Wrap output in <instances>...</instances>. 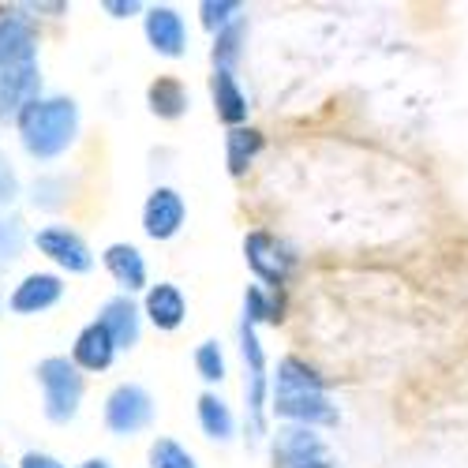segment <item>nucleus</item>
Instances as JSON below:
<instances>
[{"mask_svg": "<svg viewBox=\"0 0 468 468\" xmlns=\"http://www.w3.org/2000/svg\"><path fill=\"white\" fill-rule=\"evenodd\" d=\"M195 416H199V427H203V435L210 442H232L237 439V412H232V405L221 394H214V389L199 394V401H195Z\"/></svg>", "mask_w": 468, "mask_h": 468, "instance_id": "obj_19", "label": "nucleus"}, {"mask_svg": "<svg viewBox=\"0 0 468 468\" xmlns=\"http://www.w3.org/2000/svg\"><path fill=\"white\" fill-rule=\"evenodd\" d=\"M37 64V27L23 8H0V68Z\"/></svg>", "mask_w": 468, "mask_h": 468, "instance_id": "obj_11", "label": "nucleus"}, {"mask_svg": "<svg viewBox=\"0 0 468 468\" xmlns=\"http://www.w3.org/2000/svg\"><path fill=\"white\" fill-rule=\"evenodd\" d=\"M150 468H199V461H195V453L187 446H180L176 439H154L150 442Z\"/></svg>", "mask_w": 468, "mask_h": 468, "instance_id": "obj_25", "label": "nucleus"}, {"mask_svg": "<svg viewBox=\"0 0 468 468\" xmlns=\"http://www.w3.org/2000/svg\"><path fill=\"white\" fill-rule=\"evenodd\" d=\"M244 262H248V270L255 274L259 285L282 289L289 282V274H292V266H296V255L270 229H251L244 237Z\"/></svg>", "mask_w": 468, "mask_h": 468, "instance_id": "obj_6", "label": "nucleus"}, {"mask_svg": "<svg viewBox=\"0 0 468 468\" xmlns=\"http://www.w3.org/2000/svg\"><path fill=\"white\" fill-rule=\"evenodd\" d=\"M34 378L42 386V412L49 423L64 427L80 416L83 394H87V375L71 364V356H46L37 360Z\"/></svg>", "mask_w": 468, "mask_h": 468, "instance_id": "obj_3", "label": "nucleus"}, {"mask_svg": "<svg viewBox=\"0 0 468 468\" xmlns=\"http://www.w3.org/2000/svg\"><path fill=\"white\" fill-rule=\"evenodd\" d=\"M270 457H274V468H300V464H307V461L330 457V450H326V442H323L319 431L285 423L282 431L270 439Z\"/></svg>", "mask_w": 468, "mask_h": 468, "instance_id": "obj_13", "label": "nucleus"}, {"mask_svg": "<svg viewBox=\"0 0 468 468\" xmlns=\"http://www.w3.org/2000/svg\"><path fill=\"white\" fill-rule=\"evenodd\" d=\"M244 323H251L255 330L262 323H282V303H278V289H266V285H248L244 292Z\"/></svg>", "mask_w": 468, "mask_h": 468, "instance_id": "obj_23", "label": "nucleus"}, {"mask_svg": "<svg viewBox=\"0 0 468 468\" xmlns=\"http://www.w3.org/2000/svg\"><path fill=\"white\" fill-rule=\"evenodd\" d=\"M244 37H248V19H237L221 34H214V49H210L214 71H237L240 57H244Z\"/></svg>", "mask_w": 468, "mask_h": 468, "instance_id": "obj_22", "label": "nucleus"}, {"mask_svg": "<svg viewBox=\"0 0 468 468\" xmlns=\"http://www.w3.org/2000/svg\"><path fill=\"white\" fill-rule=\"evenodd\" d=\"M68 285L60 274H53V270H34V274H27L12 292H8V311L19 319H34V315H46V311H53L60 300H64Z\"/></svg>", "mask_w": 468, "mask_h": 468, "instance_id": "obj_8", "label": "nucleus"}, {"mask_svg": "<svg viewBox=\"0 0 468 468\" xmlns=\"http://www.w3.org/2000/svg\"><path fill=\"white\" fill-rule=\"evenodd\" d=\"M266 150V135L259 128H232L225 135V165H229V176H244L255 162L259 154Z\"/></svg>", "mask_w": 468, "mask_h": 468, "instance_id": "obj_21", "label": "nucleus"}, {"mask_svg": "<svg viewBox=\"0 0 468 468\" xmlns=\"http://www.w3.org/2000/svg\"><path fill=\"white\" fill-rule=\"evenodd\" d=\"M101 266L109 270V278L121 285L124 296H135V292H146L150 289V270H146V259L135 244L128 240H116L101 251Z\"/></svg>", "mask_w": 468, "mask_h": 468, "instance_id": "obj_15", "label": "nucleus"}, {"mask_svg": "<svg viewBox=\"0 0 468 468\" xmlns=\"http://www.w3.org/2000/svg\"><path fill=\"white\" fill-rule=\"evenodd\" d=\"M112 19H132V16H139V12H146L143 5H139V0H105V5H101Z\"/></svg>", "mask_w": 468, "mask_h": 468, "instance_id": "obj_30", "label": "nucleus"}, {"mask_svg": "<svg viewBox=\"0 0 468 468\" xmlns=\"http://www.w3.org/2000/svg\"><path fill=\"white\" fill-rule=\"evenodd\" d=\"M195 371H199V378H203L207 386H221V382H225V375H229V360H225L221 341L207 337L199 348H195Z\"/></svg>", "mask_w": 468, "mask_h": 468, "instance_id": "obj_24", "label": "nucleus"}, {"mask_svg": "<svg viewBox=\"0 0 468 468\" xmlns=\"http://www.w3.org/2000/svg\"><path fill=\"white\" fill-rule=\"evenodd\" d=\"M143 303H135V296H109L98 307V323L109 330V337L116 341V348H135L143 337Z\"/></svg>", "mask_w": 468, "mask_h": 468, "instance_id": "obj_16", "label": "nucleus"}, {"mask_svg": "<svg viewBox=\"0 0 468 468\" xmlns=\"http://www.w3.org/2000/svg\"><path fill=\"white\" fill-rule=\"evenodd\" d=\"M154 412H158V405H154V394L146 386H139V382H116L109 389V398H105L101 420L109 427V435L132 439V435L146 431V427L154 423Z\"/></svg>", "mask_w": 468, "mask_h": 468, "instance_id": "obj_5", "label": "nucleus"}, {"mask_svg": "<svg viewBox=\"0 0 468 468\" xmlns=\"http://www.w3.org/2000/svg\"><path fill=\"white\" fill-rule=\"evenodd\" d=\"M270 416L292 427H337L341 412L330 401V386L319 367L300 356H282L270 375Z\"/></svg>", "mask_w": 468, "mask_h": 468, "instance_id": "obj_1", "label": "nucleus"}, {"mask_svg": "<svg viewBox=\"0 0 468 468\" xmlns=\"http://www.w3.org/2000/svg\"><path fill=\"white\" fill-rule=\"evenodd\" d=\"M27 248V229H23V218L0 210V266H8L23 255Z\"/></svg>", "mask_w": 468, "mask_h": 468, "instance_id": "obj_26", "label": "nucleus"}, {"mask_svg": "<svg viewBox=\"0 0 468 468\" xmlns=\"http://www.w3.org/2000/svg\"><path fill=\"white\" fill-rule=\"evenodd\" d=\"M210 101L218 121L232 132V128H248V116H251V101L237 80V71H214L210 75Z\"/></svg>", "mask_w": 468, "mask_h": 468, "instance_id": "obj_18", "label": "nucleus"}, {"mask_svg": "<svg viewBox=\"0 0 468 468\" xmlns=\"http://www.w3.org/2000/svg\"><path fill=\"white\" fill-rule=\"evenodd\" d=\"M143 34H146L150 49L165 60H180L187 53V42H191L187 19L173 5H150L143 12Z\"/></svg>", "mask_w": 468, "mask_h": 468, "instance_id": "obj_10", "label": "nucleus"}, {"mask_svg": "<svg viewBox=\"0 0 468 468\" xmlns=\"http://www.w3.org/2000/svg\"><path fill=\"white\" fill-rule=\"evenodd\" d=\"M42 98V68L37 64H16V68H0V121L16 116Z\"/></svg>", "mask_w": 468, "mask_h": 468, "instance_id": "obj_12", "label": "nucleus"}, {"mask_svg": "<svg viewBox=\"0 0 468 468\" xmlns=\"http://www.w3.org/2000/svg\"><path fill=\"white\" fill-rule=\"evenodd\" d=\"M19 199V173L12 169V162L0 154V210H8Z\"/></svg>", "mask_w": 468, "mask_h": 468, "instance_id": "obj_28", "label": "nucleus"}, {"mask_svg": "<svg viewBox=\"0 0 468 468\" xmlns=\"http://www.w3.org/2000/svg\"><path fill=\"white\" fill-rule=\"evenodd\" d=\"M199 19H203V27L210 34H221L225 27L244 19V5H240V0H203V5H199Z\"/></svg>", "mask_w": 468, "mask_h": 468, "instance_id": "obj_27", "label": "nucleus"}, {"mask_svg": "<svg viewBox=\"0 0 468 468\" xmlns=\"http://www.w3.org/2000/svg\"><path fill=\"white\" fill-rule=\"evenodd\" d=\"M143 315L154 330L162 334H176L187 323V296L180 285L173 282H158L143 292Z\"/></svg>", "mask_w": 468, "mask_h": 468, "instance_id": "obj_14", "label": "nucleus"}, {"mask_svg": "<svg viewBox=\"0 0 468 468\" xmlns=\"http://www.w3.org/2000/svg\"><path fill=\"white\" fill-rule=\"evenodd\" d=\"M187 221V203H184V195L169 184H158L150 195H146V203H143V232L150 240H173L180 237V229Z\"/></svg>", "mask_w": 468, "mask_h": 468, "instance_id": "obj_9", "label": "nucleus"}, {"mask_svg": "<svg viewBox=\"0 0 468 468\" xmlns=\"http://www.w3.org/2000/svg\"><path fill=\"white\" fill-rule=\"evenodd\" d=\"M34 248L42 251L60 274H90L94 270V251L83 240V232H75L71 225H46L34 232Z\"/></svg>", "mask_w": 468, "mask_h": 468, "instance_id": "obj_7", "label": "nucleus"}, {"mask_svg": "<svg viewBox=\"0 0 468 468\" xmlns=\"http://www.w3.org/2000/svg\"><path fill=\"white\" fill-rule=\"evenodd\" d=\"M146 105L158 121H180V116L187 112V105H191V94L176 75H158V80L146 87Z\"/></svg>", "mask_w": 468, "mask_h": 468, "instance_id": "obj_20", "label": "nucleus"}, {"mask_svg": "<svg viewBox=\"0 0 468 468\" xmlns=\"http://www.w3.org/2000/svg\"><path fill=\"white\" fill-rule=\"evenodd\" d=\"M19 468H68L60 457H53V453H46V450H27L23 457H19Z\"/></svg>", "mask_w": 468, "mask_h": 468, "instance_id": "obj_29", "label": "nucleus"}, {"mask_svg": "<svg viewBox=\"0 0 468 468\" xmlns=\"http://www.w3.org/2000/svg\"><path fill=\"white\" fill-rule=\"evenodd\" d=\"M75 468H112V464H109V457H87L83 464H75Z\"/></svg>", "mask_w": 468, "mask_h": 468, "instance_id": "obj_31", "label": "nucleus"}, {"mask_svg": "<svg viewBox=\"0 0 468 468\" xmlns=\"http://www.w3.org/2000/svg\"><path fill=\"white\" fill-rule=\"evenodd\" d=\"M240 356H244V409H248V439L262 442L270 423V364L259 330L240 319Z\"/></svg>", "mask_w": 468, "mask_h": 468, "instance_id": "obj_4", "label": "nucleus"}, {"mask_svg": "<svg viewBox=\"0 0 468 468\" xmlns=\"http://www.w3.org/2000/svg\"><path fill=\"white\" fill-rule=\"evenodd\" d=\"M300 468H337L330 457H319V461H307V464H300Z\"/></svg>", "mask_w": 468, "mask_h": 468, "instance_id": "obj_32", "label": "nucleus"}, {"mask_svg": "<svg viewBox=\"0 0 468 468\" xmlns=\"http://www.w3.org/2000/svg\"><path fill=\"white\" fill-rule=\"evenodd\" d=\"M16 132L34 162H57L80 139V105L68 94H42L16 116Z\"/></svg>", "mask_w": 468, "mask_h": 468, "instance_id": "obj_2", "label": "nucleus"}, {"mask_svg": "<svg viewBox=\"0 0 468 468\" xmlns=\"http://www.w3.org/2000/svg\"><path fill=\"white\" fill-rule=\"evenodd\" d=\"M116 341L109 337V330L94 319V323H87L80 334H75V341H71V364L80 367L83 375H101V371H109L112 367V360H116Z\"/></svg>", "mask_w": 468, "mask_h": 468, "instance_id": "obj_17", "label": "nucleus"}]
</instances>
